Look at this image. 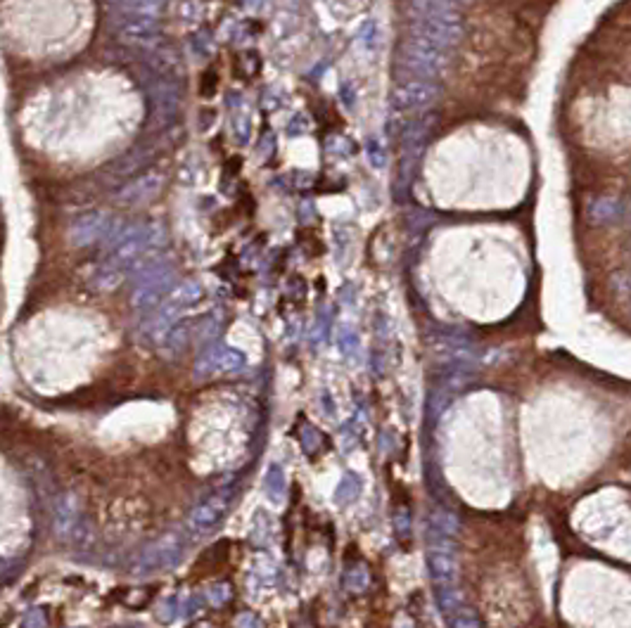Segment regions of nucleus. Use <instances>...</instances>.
I'll return each mask as SVG.
<instances>
[{"label":"nucleus","instance_id":"f257e3e1","mask_svg":"<svg viewBox=\"0 0 631 628\" xmlns=\"http://www.w3.org/2000/svg\"><path fill=\"white\" fill-rule=\"evenodd\" d=\"M399 60L404 67H408V71H414V74L422 78H435L449 62L447 50L437 48L432 43L415 38V36H408L406 41H404Z\"/></svg>","mask_w":631,"mask_h":628},{"label":"nucleus","instance_id":"f03ea898","mask_svg":"<svg viewBox=\"0 0 631 628\" xmlns=\"http://www.w3.org/2000/svg\"><path fill=\"white\" fill-rule=\"evenodd\" d=\"M411 36L432 43L437 48L449 50L461 41L463 29L458 24V12L430 14V17H415L414 27H411Z\"/></svg>","mask_w":631,"mask_h":628},{"label":"nucleus","instance_id":"7ed1b4c3","mask_svg":"<svg viewBox=\"0 0 631 628\" xmlns=\"http://www.w3.org/2000/svg\"><path fill=\"white\" fill-rule=\"evenodd\" d=\"M437 100V88L428 81H408L401 84L389 98V107H392V119H401L408 114L428 110Z\"/></svg>","mask_w":631,"mask_h":628},{"label":"nucleus","instance_id":"20e7f679","mask_svg":"<svg viewBox=\"0 0 631 628\" xmlns=\"http://www.w3.org/2000/svg\"><path fill=\"white\" fill-rule=\"evenodd\" d=\"M112 218L102 214V211H93L86 216L77 218L70 228V240L74 247H88L93 242H98L100 238H105V232L112 228Z\"/></svg>","mask_w":631,"mask_h":628},{"label":"nucleus","instance_id":"39448f33","mask_svg":"<svg viewBox=\"0 0 631 628\" xmlns=\"http://www.w3.org/2000/svg\"><path fill=\"white\" fill-rule=\"evenodd\" d=\"M245 365V356L235 349L228 347H214L197 361V375H225V372H235Z\"/></svg>","mask_w":631,"mask_h":628},{"label":"nucleus","instance_id":"423d86ee","mask_svg":"<svg viewBox=\"0 0 631 628\" xmlns=\"http://www.w3.org/2000/svg\"><path fill=\"white\" fill-rule=\"evenodd\" d=\"M225 508H228V498L224 493H217V496L207 498L204 502H200L193 515H190V524L195 529H209L214 524L225 515Z\"/></svg>","mask_w":631,"mask_h":628},{"label":"nucleus","instance_id":"0eeeda50","mask_svg":"<svg viewBox=\"0 0 631 628\" xmlns=\"http://www.w3.org/2000/svg\"><path fill=\"white\" fill-rule=\"evenodd\" d=\"M428 567H430V574H432V581H435L437 588L456 586L458 567L449 552L432 551L428 558Z\"/></svg>","mask_w":631,"mask_h":628},{"label":"nucleus","instance_id":"6e6552de","mask_svg":"<svg viewBox=\"0 0 631 628\" xmlns=\"http://www.w3.org/2000/svg\"><path fill=\"white\" fill-rule=\"evenodd\" d=\"M121 38H127L128 43H135V45H152L157 41V31H155V21L148 20V17H128V20L121 21Z\"/></svg>","mask_w":631,"mask_h":628},{"label":"nucleus","instance_id":"1a4fd4ad","mask_svg":"<svg viewBox=\"0 0 631 628\" xmlns=\"http://www.w3.org/2000/svg\"><path fill=\"white\" fill-rule=\"evenodd\" d=\"M161 185V175L160 174H148L143 175V178H138L135 183H131L124 192H121V200H127V202H143V200H148V197H152L160 190Z\"/></svg>","mask_w":631,"mask_h":628},{"label":"nucleus","instance_id":"9d476101","mask_svg":"<svg viewBox=\"0 0 631 628\" xmlns=\"http://www.w3.org/2000/svg\"><path fill=\"white\" fill-rule=\"evenodd\" d=\"M430 524H432V529L439 534V536H456L458 529H461V522H458V517L451 512V510L447 508H435L432 510V517H430Z\"/></svg>","mask_w":631,"mask_h":628},{"label":"nucleus","instance_id":"9b49d317","mask_svg":"<svg viewBox=\"0 0 631 628\" xmlns=\"http://www.w3.org/2000/svg\"><path fill=\"white\" fill-rule=\"evenodd\" d=\"M461 0H414L415 17H430V14L458 12Z\"/></svg>","mask_w":631,"mask_h":628},{"label":"nucleus","instance_id":"f8f14e48","mask_svg":"<svg viewBox=\"0 0 631 628\" xmlns=\"http://www.w3.org/2000/svg\"><path fill=\"white\" fill-rule=\"evenodd\" d=\"M437 602H439V609H442L444 615H449V616L454 615V612H458V609L465 605L463 593H461L456 586L437 588Z\"/></svg>","mask_w":631,"mask_h":628},{"label":"nucleus","instance_id":"ddd939ff","mask_svg":"<svg viewBox=\"0 0 631 628\" xmlns=\"http://www.w3.org/2000/svg\"><path fill=\"white\" fill-rule=\"evenodd\" d=\"M161 3L164 0H121L124 10H128L134 17H148V20H155Z\"/></svg>","mask_w":631,"mask_h":628},{"label":"nucleus","instance_id":"4468645a","mask_svg":"<svg viewBox=\"0 0 631 628\" xmlns=\"http://www.w3.org/2000/svg\"><path fill=\"white\" fill-rule=\"evenodd\" d=\"M451 628H482V624H479V619L472 612L461 608L458 612L451 615Z\"/></svg>","mask_w":631,"mask_h":628},{"label":"nucleus","instance_id":"2eb2a0df","mask_svg":"<svg viewBox=\"0 0 631 628\" xmlns=\"http://www.w3.org/2000/svg\"><path fill=\"white\" fill-rule=\"evenodd\" d=\"M368 161H371L375 168H385L387 154L385 150H382V145H380V140H371V143H368Z\"/></svg>","mask_w":631,"mask_h":628},{"label":"nucleus","instance_id":"dca6fc26","mask_svg":"<svg viewBox=\"0 0 631 628\" xmlns=\"http://www.w3.org/2000/svg\"><path fill=\"white\" fill-rule=\"evenodd\" d=\"M601 214L615 216V214H618V204L611 202V200H601V202H596L594 207H591V216L601 218ZM608 216H605V218H608Z\"/></svg>","mask_w":631,"mask_h":628}]
</instances>
